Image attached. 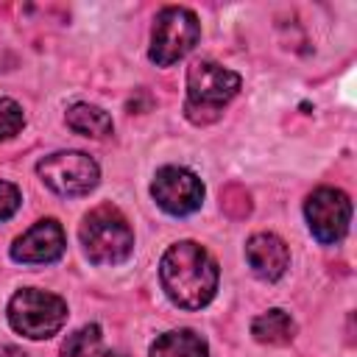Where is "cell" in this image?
Here are the masks:
<instances>
[{"label":"cell","mask_w":357,"mask_h":357,"mask_svg":"<svg viewBox=\"0 0 357 357\" xmlns=\"http://www.w3.org/2000/svg\"><path fill=\"white\" fill-rule=\"evenodd\" d=\"M162 290L181 310H201L215 298L218 290V265L206 248L192 240L170 245L159 262Z\"/></svg>","instance_id":"cell-1"},{"label":"cell","mask_w":357,"mask_h":357,"mask_svg":"<svg viewBox=\"0 0 357 357\" xmlns=\"http://www.w3.org/2000/svg\"><path fill=\"white\" fill-rule=\"evenodd\" d=\"M240 75L215 61H195L187 70V103L184 114L192 123H212L223 106L240 92Z\"/></svg>","instance_id":"cell-2"},{"label":"cell","mask_w":357,"mask_h":357,"mask_svg":"<svg viewBox=\"0 0 357 357\" xmlns=\"http://www.w3.org/2000/svg\"><path fill=\"white\" fill-rule=\"evenodd\" d=\"M81 245L95 265H117L134 248V231L123 212L112 204L92 209L81 223Z\"/></svg>","instance_id":"cell-3"},{"label":"cell","mask_w":357,"mask_h":357,"mask_svg":"<svg viewBox=\"0 0 357 357\" xmlns=\"http://www.w3.org/2000/svg\"><path fill=\"white\" fill-rule=\"evenodd\" d=\"M64 321H67V304L56 293L22 287L8 301L11 329L31 337V340H45V337L56 335L64 326Z\"/></svg>","instance_id":"cell-4"},{"label":"cell","mask_w":357,"mask_h":357,"mask_svg":"<svg viewBox=\"0 0 357 357\" xmlns=\"http://www.w3.org/2000/svg\"><path fill=\"white\" fill-rule=\"evenodd\" d=\"M201 36L198 17L190 8L167 6L156 14L153 36H151V61L159 67H170L178 59H184Z\"/></svg>","instance_id":"cell-5"},{"label":"cell","mask_w":357,"mask_h":357,"mask_svg":"<svg viewBox=\"0 0 357 357\" xmlns=\"http://www.w3.org/2000/svg\"><path fill=\"white\" fill-rule=\"evenodd\" d=\"M36 173L39 178L59 195H67V198H78V195H86L89 190L98 187V178H100V170H98V162L81 151H59V153H50L45 156L39 165H36Z\"/></svg>","instance_id":"cell-6"},{"label":"cell","mask_w":357,"mask_h":357,"mask_svg":"<svg viewBox=\"0 0 357 357\" xmlns=\"http://www.w3.org/2000/svg\"><path fill=\"white\" fill-rule=\"evenodd\" d=\"M304 215L310 223V231L318 243H337L349 231L351 223V201L337 187H318L307 204Z\"/></svg>","instance_id":"cell-7"},{"label":"cell","mask_w":357,"mask_h":357,"mask_svg":"<svg viewBox=\"0 0 357 357\" xmlns=\"http://www.w3.org/2000/svg\"><path fill=\"white\" fill-rule=\"evenodd\" d=\"M151 195L156 198V204L176 218L192 215L195 209H201L204 201V184L195 173H190L187 167H176V165H165L156 170V178L151 184Z\"/></svg>","instance_id":"cell-8"},{"label":"cell","mask_w":357,"mask_h":357,"mask_svg":"<svg viewBox=\"0 0 357 357\" xmlns=\"http://www.w3.org/2000/svg\"><path fill=\"white\" fill-rule=\"evenodd\" d=\"M64 245H67V237H64L61 223L47 218V220L33 223L25 234L14 240L11 257L22 265H47L64 254Z\"/></svg>","instance_id":"cell-9"},{"label":"cell","mask_w":357,"mask_h":357,"mask_svg":"<svg viewBox=\"0 0 357 357\" xmlns=\"http://www.w3.org/2000/svg\"><path fill=\"white\" fill-rule=\"evenodd\" d=\"M245 259L259 279L276 282L290 265V251L282 237H276L271 231H259L245 243Z\"/></svg>","instance_id":"cell-10"},{"label":"cell","mask_w":357,"mask_h":357,"mask_svg":"<svg viewBox=\"0 0 357 357\" xmlns=\"http://www.w3.org/2000/svg\"><path fill=\"white\" fill-rule=\"evenodd\" d=\"M151 357H209L206 340L192 329H176L156 337L151 346Z\"/></svg>","instance_id":"cell-11"},{"label":"cell","mask_w":357,"mask_h":357,"mask_svg":"<svg viewBox=\"0 0 357 357\" xmlns=\"http://www.w3.org/2000/svg\"><path fill=\"white\" fill-rule=\"evenodd\" d=\"M251 335L268 346H284L296 337V321L284 310H268L251 321Z\"/></svg>","instance_id":"cell-12"},{"label":"cell","mask_w":357,"mask_h":357,"mask_svg":"<svg viewBox=\"0 0 357 357\" xmlns=\"http://www.w3.org/2000/svg\"><path fill=\"white\" fill-rule=\"evenodd\" d=\"M67 126L81 134V137H92V139H103L112 134V117L92 103H73L67 109Z\"/></svg>","instance_id":"cell-13"},{"label":"cell","mask_w":357,"mask_h":357,"mask_svg":"<svg viewBox=\"0 0 357 357\" xmlns=\"http://www.w3.org/2000/svg\"><path fill=\"white\" fill-rule=\"evenodd\" d=\"M98 346H100V326L86 324L73 335H67V340L61 343V357H95Z\"/></svg>","instance_id":"cell-14"},{"label":"cell","mask_w":357,"mask_h":357,"mask_svg":"<svg viewBox=\"0 0 357 357\" xmlns=\"http://www.w3.org/2000/svg\"><path fill=\"white\" fill-rule=\"evenodd\" d=\"M22 126H25V114L20 103H14L11 98H0V139H11Z\"/></svg>","instance_id":"cell-15"},{"label":"cell","mask_w":357,"mask_h":357,"mask_svg":"<svg viewBox=\"0 0 357 357\" xmlns=\"http://www.w3.org/2000/svg\"><path fill=\"white\" fill-rule=\"evenodd\" d=\"M220 204L223 209L231 215V218H245L251 212V198L248 192L240 187V184H229L223 192H220Z\"/></svg>","instance_id":"cell-16"},{"label":"cell","mask_w":357,"mask_h":357,"mask_svg":"<svg viewBox=\"0 0 357 357\" xmlns=\"http://www.w3.org/2000/svg\"><path fill=\"white\" fill-rule=\"evenodd\" d=\"M20 190L11 181H0V220H8L20 209Z\"/></svg>","instance_id":"cell-17"},{"label":"cell","mask_w":357,"mask_h":357,"mask_svg":"<svg viewBox=\"0 0 357 357\" xmlns=\"http://www.w3.org/2000/svg\"><path fill=\"white\" fill-rule=\"evenodd\" d=\"M0 357H28V354L17 346H0Z\"/></svg>","instance_id":"cell-18"},{"label":"cell","mask_w":357,"mask_h":357,"mask_svg":"<svg viewBox=\"0 0 357 357\" xmlns=\"http://www.w3.org/2000/svg\"><path fill=\"white\" fill-rule=\"evenodd\" d=\"M95 357H126V354H120V351H100V354H95Z\"/></svg>","instance_id":"cell-19"}]
</instances>
